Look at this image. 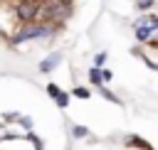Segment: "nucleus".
<instances>
[{"label":"nucleus","mask_w":158,"mask_h":150,"mask_svg":"<svg viewBox=\"0 0 158 150\" xmlns=\"http://www.w3.org/2000/svg\"><path fill=\"white\" fill-rule=\"evenodd\" d=\"M69 17H72V2H67V0H42L40 22H47L54 30H62Z\"/></svg>","instance_id":"1"},{"label":"nucleus","mask_w":158,"mask_h":150,"mask_svg":"<svg viewBox=\"0 0 158 150\" xmlns=\"http://www.w3.org/2000/svg\"><path fill=\"white\" fill-rule=\"evenodd\" d=\"M57 30L52 27V25H47V22H32V25H22L7 42H10V47H20V44H25V42H30V39H44V37H52Z\"/></svg>","instance_id":"2"},{"label":"nucleus","mask_w":158,"mask_h":150,"mask_svg":"<svg viewBox=\"0 0 158 150\" xmlns=\"http://www.w3.org/2000/svg\"><path fill=\"white\" fill-rule=\"evenodd\" d=\"M40 12H42V0H15V17L20 25L40 22Z\"/></svg>","instance_id":"3"},{"label":"nucleus","mask_w":158,"mask_h":150,"mask_svg":"<svg viewBox=\"0 0 158 150\" xmlns=\"http://www.w3.org/2000/svg\"><path fill=\"white\" fill-rule=\"evenodd\" d=\"M47 93H49V98H52L59 108H67V106H69V93L62 91L57 84H47Z\"/></svg>","instance_id":"4"},{"label":"nucleus","mask_w":158,"mask_h":150,"mask_svg":"<svg viewBox=\"0 0 158 150\" xmlns=\"http://www.w3.org/2000/svg\"><path fill=\"white\" fill-rule=\"evenodd\" d=\"M59 64H62V54H59V52H54V54H49L47 59H42V61H40V71H42V74H49V71H54Z\"/></svg>","instance_id":"5"},{"label":"nucleus","mask_w":158,"mask_h":150,"mask_svg":"<svg viewBox=\"0 0 158 150\" xmlns=\"http://www.w3.org/2000/svg\"><path fill=\"white\" fill-rule=\"evenodd\" d=\"M156 25H158V17H156V15H143V17L136 20L133 27H156Z\"/></svg>","instance_id":"6"},{"label":"nucleus","mask_w":158,"mask_h":150,"mask_svg":"<svg viewBox=\"0 0 158 150\" xmlns=\"http://www.w3.org/2000/svg\"><path fill=\"white\" fill-rule=\"evenodd\" d=\"M89 81H91L94 86H104V81H101V69H99V66H91V69H89Z\"/></svg>","instance_id":"7"},{"label":"nucleus","mask_w":158,"mask_h":150,"mask_svg":"<svg viewBox=\"0 0 158 150\" xmlns=\"http://www.w3.org/2000/svg\"><path fill=\"white\" fill-rule=\"evenodd\" d=\"M126 145H133V148H141V150H151V145H148L146 140L136 138V135H128V138H126Z\"/></svg>","instance_id":"8"},{"label":"nucleus","mask_w":158,"mask_h":150,"mask_svg":"<svg viewBox=\"0 0 158 150\" xmlns=\"http://www.w3.org/2000/svg\"><path fill=\"white\" fill-rule=\"evenodd\" d=\"M99 89H101V96H104L106 101H111V103H116V106H121V98H118L116 93H111V91H109V89H104V86H99Z\"/></svg>","instance_id":"9"},{"label":"nucleus","mask_w":158,"mask_h":150,"mask_svg":"<svg viewBox=\"0 0 158 150\" xmlns=\"http://www.w3.org/2000/svg\"><path fill=\"white\" fill-rule=\"evenodd\" d=\"M72 135H74V138H84V135H89V128H84V125H74V128H72Z\"/></svg>","instance_id":"10"},{"label":"nucleus","mask_w":158,"mask_h":150,"mask_svg":"<svg viewBox=\"0 0 158 150\" xmlns=\"http://www.w3.org/2000/svg\"><path fill=\"white\" fill-rule=\"evenodd\" d=\"M72 96H77V98H89V96H91V93H89V91H86V89H84V86H77V89H74V91H72Z\"/></svg>","instance_id":"11"},{"label":"nucleus","mask_w":158,"mask_h":150,"mask_svg":"<svg viewBox=\"0 0 158 150\" xmlns=\"http://www.w3.org/2000/svg\"><path fill=\"white\" fill-rule=\"evenodd\" d=\"M153 2H156V0H136V7H138V10H151Z\"/></svg>","instance_id":"12"},{"label":"nucleus","mask_w":158,"mask_h":150,"mask_svg":"<svg viewBox=\"0 0 158 150\" xmlns=\"http://www.w3.org/2000/svg\"><path fill=\"white\" fill-rule=\"evenodd\" d=\"M104 61H106V54H104V52H99V54L94 57V66H99V69H101V66H104Z\"/></svg>","instance_id":"13"},{"label":"nucleus","mask_w":158,"mask_h":150,"mask_svg":"<svg viewBox=\"0 0 158 150\" xmlns=\"http://www.w3.org/2000/svg\"><path fill=\"white\" fill-rule=\"evenodd\" d=\"M17 120H20V125H22V128H27V130L32 128V120H30V118H25V116H20Z\"/></svg>","instance_id":"14"},{"label":"nucleus","mask_w":158,"mask_h":150,"mask_svg":"<svg viewBox=\"0 0 158 150\" xmlns=\"http://www.w3.org/2000/svg\"><path fill=\"white\" fill-rule=\"evenodd\" d=\"M111 69H101V81H111Z\"/></svg>","instance_id":"15"},{"label":"nucleus","mask_w":158,"mask_h":150,"mask_svg":"<svg viewBox=\"0 0 158 150\" xmlns=\"http://www.w3.org/2000/svg\"><path fill=\"white\" fill-rule=\"evenodd\" d=\"M20 118V113H5V123H10V120H17Z\"/></svg>","instance_id":"16"},{"label":"nucleus","mask_w":158,"mask_h":150,"mask_svg":"<svg viewBox=\"0 0 158 150\" xmlns=\"http://www.w3.org/2000/svg\"><path fill=\"white\" fill-rule=\"evenodd\" d=\"M0 39H5V32H2V30H0Z\"/></svg>","instance_id":"17"},{"label":"nucleus","mask_w":158,"mask_h":150,"mask_svg":"<svg viewBox=\"0 0 158 150\" xmlns=\"http://www.w3.org/2000/svg\"><path fill=\"white\" fill-rule=\"evenodd\" d=\"M67 2H72V0H67Z\"/></svg>","instance_id":"18"}]
</instances>
